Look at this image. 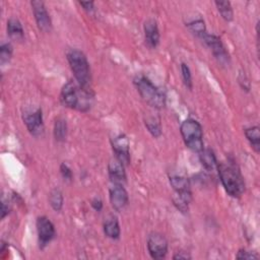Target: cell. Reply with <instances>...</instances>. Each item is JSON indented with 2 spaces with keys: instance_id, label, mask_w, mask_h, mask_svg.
<instances>
[{
  "instance_id": "obj_5",
  "label": "cell",
  "mask_w": 260,
  "mask_h": 260,
  "mask_svg": "<svg viewBox=\"0 0 260 260\" xmlns=\"http://www.w3.org/2000/svg\"><path fill=\"white\" fill-rule=\"evenodd\" d=\"M181 134H182L183 140L187 148L191 151L200 153L203 149V133L202 127L200 124L193 120V119H187L180 127Z\"/></svg>"
},
{
  "instance_id": "obj_25",
  "label": "cell",
  "mask_w": 260,
  "mask_h": 260,
  "mask_svg": "<svg viewBox=\"0 0 260 260\" xmlns=\"http://www.w3.org/2000/svg\"><path fill=\"white\" fill-rule=\"evenodd\" d=\"M13 56V47L10 44H2L0 47V62L4 64L8 62Z\"/></svg>"
},
{
  "instance_id": "obj_19",
  "label": "cell",
  "mask_w": 260,
  "mask_h": 260,
  "mask_svg": "<svg viewBox=\"0 0 260 260\" xmlns=\"http://www.w3.org/2000/svg\"><path fill=\"white\" fill-rule=\"evenodd\" d=\"M245 135L247 139L249 140L250 144L252 145L253 150L256 153L260 152V132H259V127L253 126L250 128L245 129Z\"/></svg>"
},
{
  "instance_id": "obj_11",
  "label": "cell",
  "mask_w": 260,
  "mask_h": 260,
  "mask_svg": "<svg viewBox=\"0 0 260 260\" xmlns=\"http://www.w3.org/2000/svg\"><path fill=\"white\" fill-rule=\"evenodd\" d=\"M110 201L115 210L121 211L128 205V193L122 185L115 184L110 189Z\"/></svg>"
},
{
  "instance_id": "obj_15",
  "label": "cell",
  "mask_w": 260,
  "mask_h": 260,
  "mask_svg": "<svg viewBox=\"0 0 260 260\" xmlns=\"http://www.w3.org/2000/svg\"><path fill=\"white\" fill-rule=\"evenodd\" d=\"M108 171H109V177L111 181L112 182H114L115 184L121 185V183L126 180V174H125V170H124V165L118 159H116V157L109 163Z\"/></svg>"
},
{
  "instance_id": "obj_12",
  "label": "cell",
  "mask_w": 260,
  "mask_h": 260,
  "mask_svg": "<svg viewBox=\"0 0 260 260\" xmlns=\"http://www.w3.org/2000/svg\"><path fill=\"white\" fill-rule=\"evenodd\" d=\"M113 150L115 152L116 159H118L123 165H128L130 162L129 155V142L125 135H119L113 140Z\"/></svg>"
},
{
  "instance_id": "obj_10",
  "label": "cell",
  "mask_w": 260,
  "mask_h": 260,
  "mask_svg": "<svg viewBox=\"0 0 260 260\" xmlns=\"http://www.w3.org/2000/svg\"><path fill=\"white\" fill-rule=\"evenodd\" d=\"M37 230L39 236L40 248L47 246L55 237V228L52 222L46 217H40L37 220Z\"/></svg>"
},
{
  "instance_id": "obj_6",
  "label": "cell",
  "mask_w": 260,
  "mask_h": 260,
  "mask_svg": "<svg viewBox=\"0 0 260 260\" xmlns=\"http://www.w3.org/2000/svg\"><path fill=\"white\" fill-rule=\"evenodd\" d=\"M24 122L29 132L34 137H40L44 132V123L42 109L27 110L24 113Z\"/></svg>"
},
{
  "instance_id": "obj_29",
  "label": "cell",
  "mask_w": 260,
  "mask_h": 260,
  "mask_svg": "<svg viewBox=\"0 0 260 260\" xmlns=\"http://www.w3.org/2000/svg\"><path fill=\"white\" fill-rule=\"evenodd\" d=\"M236 258L237 259H257L258 255L249 251H246L245 249H241L239 250L238 254H237Z\"/></svg>"
},
{
  "instance_id": "obj_16",
  "label": "cell",
  "mask_w": 260,
  "mask_h": 260,
  "mask_svg": "<svg viewBox=\"0 0 260 260\" xmlns=\"http://www.w3.org/2000/svg\"><path fill=\"white\" fill-rule=\"evenodd\" d=\"M199 159L202 166L206 168L208 172H214L218 170V160L214 153L209 149H203L200 152Z\"/></svg>"
},
{
  "instance_id": "obj_31",
  "label": "cell",
  "mask_w": 260,
  "mask_h": 260,
  "mask_svg": "<svg viewBox=\"0 0 260 260\" xmlns=\"http://www.w3.org/2000/svg\"><path fill=\"white\" fill-rule=\"evenodd\" d=\"M92 207L95 210L97 211H101L102 208H103V202H102V200L100 198H95L93 201H92Z\"/></svg>"
},
{
  "instance_id": "obj_13",
  "label": "cell",
  "mask_w": 260,
  "mask_h": 260,
  "mask_svg": "<svg viewBox=\"0 0 260 260\" xmlns=\"http://www.w3.org/2000/svg\"><path fill=\"white\" fill-rule=\"evenodd\" d=\"M170 183L175 190V194L182 197L188 203L192 200V193L190 190L189 181L181 176H172L170 177Z\"/></svg>"
},
{
  "instance_id": "obj_2",
  "label": "cell",
  "mask_w": 260,
  "mask_h": 260,
  "mask_svg": "<svg viewBox=\"0 0 260 260\" xmlns=\"http://www.w3.org/2000/svg\"><path fill=\"white\" fill-rule=\"evenodd\" d=\"M222 184L228 194L239 198L245 191V183L239 168L233 161L221 162L218 164V170Z\"/></svg>"
},
{
  "instance_id": "obj_20",
  "label": "cell",
  "mask_w": 260,
  "mask_h": 260,
  "mask_svg": "<svg viewBox=\"0 0 260 260\" xmlns=\"http://www.w3.org/2000/svg\"><path fill=\"white\" fill-rule=\"evenodd\" d=\"M67 135V124L62 118H58L54 125V137L57 141H64Z\"/></svg>"
},
{
  "instance_id": "obj_34",
  "label": "cell",
  "mask_w": 260,
  "mask_h": 260,
  "mask_svg": "<svg viewBox=\"0 0 260 260\" xmlns=\"http://www.w3.org/2000/svg\"><path fill=\"white\" fill-rule=\"evenodd\" d=\"M8 212H9V208L6 207L5 202L2 201V203H1V219H4Z\"/></svg>"
},
{
  "instance_id": "obj_27",
  "label": "cell",
  "mask_w": 260,
  "mask_h": 260,
  "mask_svg": "<svg viewBox=\"0 0 260 260\" xmlns=\"http://www.w3.org/2000/svg\"><path fill=\"white\" fill-rule=\"evenodd\" d=\"M173 202H174V206L180 210V211H182V212H186L188 211V206H189V203L187 201H185L182 197H180L179 195L177 194H174L173 197Z\"/></svg>"
},
{
  "instance_id": "obj_26",
  "label": "cell",
  "mask_w": 260,
  "mask_h": 260,
  "mask_svg": "<svg viewBox=\"0 0 260 260\" xmlns=\"http://www.w3.org/2000/svg\"><path fill=\"white\" fill-rule=\"evenodd\" d=\"M181 72H182V78H183V82L184 85L188 87V88H192V76H191V72L188 65H186L185 63L181 64Z\"/></svg>"
},
{
  "instance_id": "obj_8",
  "label": "cell",
  "mask_w": 260,
  "mask_h": 260,
  "mask_svg": "<svg viewBox=\"0 0 260 260\" xmlns=\"http://www.w3.org/2000/svg\"><path fill=\"white\" fill-rule=\"evenodd\" d=\"M148 249L154 259H163L168 252V242L164 235L159 233L152 234L148 239Z\"/></svg>"
},
{
  "instance_id": "obj_14",
  "label": "cell",
  "mask_w": 260,
  "mask_h": 260,
  "mask_svg": "<svg viewBox=\"0 0 260 260\" xmlns=\"http://www.w3.org/2000/svg\"><path fill=\"white\" fill-rule=\"evenodd\" d=\"M145 43L152 49L156 48L160 43V31L157 22L154 18H150L144 22Z\"/></svg>"
},
{
  "instance_id": "obj_24",
  "label": "cell",
  "mask_w": 260,
  "mask_h": 260,
  "mask_svg": "<svg viewBox=\"0 0 260 260\" xmlns=\"http://www.w3.org/2000/svg\"><path fill=\"white\" fill-rule=\"evenodd\" d=\"M187 27L190 29V31L192 33L195 34L196 36H198L200 38H202L207 34V32H206V24H205V21H203L201 18H198L196 20L189 22V24L187 25Z\"/></svg>"
},
{
  "instance_id": "obj_4",
  "label": "cell",
  "mask_w": 260,
  "mask_h": 260,
  "mask_svg": "<svg viewBox=\"0 0 260 260\" xmlns=\"http://www.w3.org/2000/svg\"><path fill=\"white\" fill-rule=\"evenodd\" d=\"M134 85L137 87L141 98L156 109H162L166 105V96L161 89L157 88L148 77L139 75L134 78Z\"/></svg>"
},
{
  "instance_id": "obj_30",
  "label": "cell",
  "mask_w": 260,
  "mask_h": 260,
  "mask_svg": "<svg viewBox=\"0 0 260 260\" xmlns=\"http://www.w3.org/2000/svg\"><path fill=\"white\" fill-rule=\"evenodd\" d=\"M238 80H239V84H240L241 87L243 89H245L246 92H249V89H250V83H249V81H248V78L246 77V75L243 72L240 73Z\"/></svg>"
},
{
  "instance_id": "obj_21",
  "label": "cell",
  "mask_w": 260,
  "mask_h": 260,
  "mask_svg": "<svg viewBox=\"0 0 260 260\" xmlns=\"http://www.w3.org/2000/svg\"><path fill=\"white\" fill-rule=\"evenodd\" d=\"M216 5L218 7V10L220 11L222 17L225 20L227 21L233 20L234 13L230 1H216Z\"/></svg>"
},
{
  "instance_id": "obj_22",
  "label": "cell",
  "mask_w": 260,
  "mask_h": 260,
  "mask_svg": "<svg viewBox=\"0 0 260 260\" xmlns=\"http://www.w3.org/2000/svg\"><path fill=\"white\" fill-rule=\"evenodd\" d=\"M49 202L52 208L56 211H59L63 206V195L59 189H54L49 195Z\"/></svg>"
},
{
  "instance_id": "obj_1",
  "label": "cell",
  "mask_w": 260,
  "mask_h": 260,
  "mask_svg": "<svg viewBox=\"0 0 260 260\" xmlns=\"http://www.w3.org/2000/svg\"><path fill=\"white\" fill-rule=\"evenodd\" d=\"M93 98L92 89H85L72 81L65 84L60 93V102L64 107L80 111H87Z\"/></svg>"
},
{
  "instance_id": "obj_32",
  "label": "cell",
  "mask_w": 260,
  "mask_h": 260,
  "mask_svg": "<svg viewBox=\"0 0 260 260\" xmlns=\"http://www.w3.org/2000/svg\"><path fill=\"white\" fill-rule=\"evenodd\" d=\"M80 4L84 7L85 10L87 11V13H92V11L95 9L93 1H90V2H80Z\"/></svg>"
},
{
  "instance_id": "obj_28",
  "label": "cell",
  "mask_w": 260,
  "mask_h": 260,
  "mask_svg": "<svg viewBox=\"0 0 260 260\" xmlns=\"http://www.w3.org/2000/svg\"><path fill=\"white\" fill-rule=\"evenodd\" d=\"M60 173L62 175V177L66 180L69 181H71L72 180V177H73V174H72V171L71 169L67 166L66 164H61L60 166Z\"/></svg>"
},
{
  "instance_id": "obj_18",
  "label": "cell",
  "mask_w": 260,
  "mask_h": 260,
  "mask_svg": "<svg viewBox=\"0 0 260 260\" xmlns=\"http://www.w3.org/2000/svg\"><path fill=\"white\" fill-rule=\"evenodd\" d=\"M104 233L108 238L114 239V240L119 238L121 231H120V225H119L117 219L112 218L106 221V223L104 224Z\"/></svg>"
},
{
  "instance_id": "obj_33",
  "label": "cell",
  "mask_w": 260,
  "mask_h": 260,
  "mask_svg": "<svg viewBox=\"0 0 260 260\" xmlns=\"http://www.w3.org/2000/svg\"><path fill=\"white\" fill-rule=\"evenodd\" d=\"M175 260H180V259H191V256L187 253V252H183V251H181V252H178L176 255H174L173 257Z\"/></svg>"
},
{
  "instance_id": "obj_17",
  "label": "cell",
  "mask_w": 260,
  "mask_h": 260,
  "mask_svg": "<svg viewBox=\"0 0 260 260\" xmlns=\"http://www.w3.org/2000/svg\"><path fill=\"white\" fill-rule=\"evenodd\" d=\"M7 34L15 41H22L25 37L24 29L20 24V21L17 18H10L7 21Z\"/></svg>"
},
{
  "instance_id": "obj_23",
  "label": "cell",
  "mask_w": 260,
  "mask_h": 260,
  "mask_svg": "<svg viewBox=\"0 0 260 260\" xmlns=\"http://www.w3.org/2000/svg\"><path fill=\"white\" fill-rule=\"evenodd\" d=\"M145 126L152 133L153 137H155V138L161 137L162 128H161L160 119H157L156 117H149L148 119L145 120Z\"/></svg>"
},
{
  "instance_id": "obj_9",
  "label": "cell",
  "mask_w": 260,
  "mask_h": 260,
  "mask_svg": "<svg viewBox=\"0 0 260 260\" xmlns=\"http://www.w3.org/2000/svg\"><path fill=\"white\" fill-rule=\"evenodd\" d=\"M31 4L39 30L45 33L50 32L52 28V21L44 2L39 1V0H34V1L31 2Z\"/></svg>"
},
{
  "instance_id": "obj_3",
  "label": "cell",
  "mask_w": 260,
  "mask_h": 260,
  "mask_svg": "<svg viewBox=\"0 0 260 260\" xmlns=\"http://www.w3.org/2000/svg\"><path fill=\"white\" fill-rule=\"evenodd\" d=\"M67 60L74 74L77 85L85 89L90 88V70L86 55L76 49H72L67 53Z\"/></svg>"
},
{
  "instance_id": "obj_7",
  "label": "cell",
  "mask_w": 260,
  "mask_h": 260,
  "mask_svg": "<svg viewBox=\"0 0 260 260\" xmlns=\"http://www.w3.org/2000/svg\"><path fill=\"white\" fill-rule=\"evenodd\" d=\"M202 40L205 41V43L211 49L214 57L217 58L219 63H221L222 65L229 64L230 62L229 54L227 50H225L223 42L218 36L210 35V34H206V35L202 37Z\"/></svg>"
}]
</instances>
